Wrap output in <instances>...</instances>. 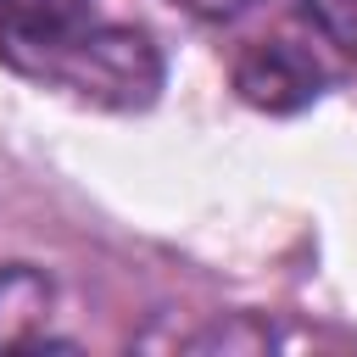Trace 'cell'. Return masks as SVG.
Instances as JSON below:
<instances>
[{
    "label": "cell",
    "instance_id": "obj_1",
    "mask_svg": "<svg viewBox=\"0 0 357 357\" xmlns=\"http://www.w3.org/2000/svg\"><path fill=\"white\" fill-rule=\"evenodd\" d=\"M50 84H67L78 100L106 106V112H145L162 89V56L145 28L89 22L78 45L56 61Z\"/></svg>",
    "mask_w": 357,
    "mask_h": 357
},
{
    "label": "cell",
    "instance_id": "obj_5",
    "mask_svg": "<svg viewBox=\"0 0 357 357\" xmlns=\"http://www.w3.org/2000/svg\"><path fill=\"white\" fill-rule=\"evenodd\" d=\"M301 17L318 28L324 45H335L346 61H357V0H301Z\"/></svg>",
    "mask_w": 357,
    "mask_h": 357
},
{
    "label": "cell",
    "instance_id": "obj_4",
    "mask_svg": "<svg viewBox=\"0 0 357 357\" xmlns=\"http://www.w3.org/2000/svg\"><path fill=\"white\" fill-rule=\"evenodd\" d=\"M45 318H50V279L28 262H6L0 268V351L33 346Z\"/></svg>",
    "mask_w": 357,
    "mask_h": 357
},
{
    "label": "cell",
    "instance_id": "obj_2",
    "mask_svg": "<svg viewBox=\"0 0 357 357\" xmlns=\"http://www.w3.org/2000/svg\"><path fill=\"white\" fill-rule=\"evenodd\" d=\"M84 28L89 0H0V61L28 78H50Z\"/></svg>",
    "mask_w": 357,
    "mask_h": 357
},
{
    "label": "cell",
    "instance_id": "obj_6",
    "mask_svg": "<svg viewBox=\"0 0 357 357\" xmlns=\"http://www.w3.org/2000/svg\"><path fill=\"white\" fill-rule=\"evenodd\" d=\"M173 6H184V11H195V17H206V22H229V17H240L251 0H173Z\"/></svg>",
    "mask_w": 357,
    "mask_h": 357
},
{
    "label": "cell",
    "instance_id": "obj_3",
    "mask_svg": "<svg viewBox=\"0 0 357 357\" xmlns=\"http://www.w3.org/2000/svg\"><path fill=\"white\" fill-rule=\"evenodd\" d=\"M234 89H240L245 106L290 117V112H301L324 95V67L296 39H257L234 56Z\"/></svg>",
    "mask_w": 357,
    "mask_h": 357
}]
</instances>
